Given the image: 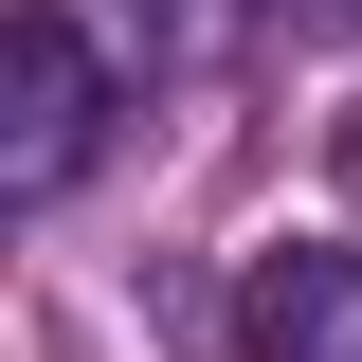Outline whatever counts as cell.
<instances>
[{"label": "cell", "mask_w": 362, "mask_h": 362, "mask_svg": "<svg viewBox=\"0 0 362 362\" xmlns=\"http://www.w3.org/2000/svg\"><path fill=\"white\" fill-rule=\"evenodd\" d=\"M90 145H109V54L37 0V18L0 37V199H73Z\"/></svg>", "instance_id": "6da1fadb"}, {"label": "cell", "mask_w": 362, "mask_h": 362, "mask_svg": "<svg viewBox=\"0 0 362 362\" xmlns=\"http://www.w3.org/2000/svg\"><path fill=\"white\" fill-rule=\"evenodd\" d=\"M254 362H362V254H254Z\"/></svg>", "instance_id": "7a4b0ae2"}]
</instances>
